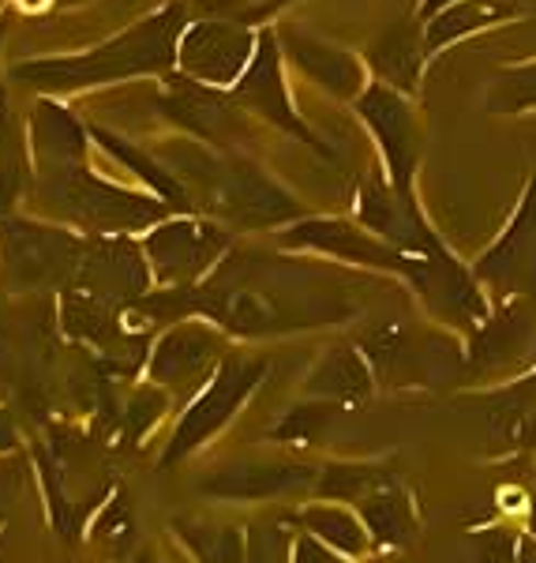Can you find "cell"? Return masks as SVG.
<instances>
[{
	"instance_id": "cell-1",
	"label": "cell",
	"mask_w": 536,
	"mask_h": 563,
	"mask_svg": "<svg viewBox=\"0 0 536 563\" xmlns=\"http://www.w3.org/2000/svg\"><path fill=\"white\" fill-rule=\"evenodd\" d=\"M180 23H185V8H169V12L154 15L143 26H135L124 38L109 42L105 49L87 53V57L68 60H34L23 65L15 76L34 87L60 90V87H87L105 84V79H121L132 71H154L172 65V38H177Z\"/></svg>"
},
{
	"instance_id": "cell-2",
	"label": "cell",
	"mask_w": 536,
	"mask_h": 563,
	"mask_svg": "<svg viewBox=\"0 0 536 563\" xmlns=\"http://www.w3.org/2000/svg\"><path fill=\"white\" fill-rule=\"evenodd\" d=\"M42 199L45 207L68 214L71 222L87 225V230H135V225H150L166 214L161 203L116 192V188L102 185V180L90 177L79 166L45 174Z\"/></svg>"
},
{
	"instance_id": "cell-3",
	"label": "cell",
	"mask_w": 536,
	"mask_h": 563,
	"mask_svg": "<svg viewBox=\"0 0 536 563\" xmlns=\"http://www.w3.org/2000/svg\"><path fill=\"white\" fill-rule=\"evenodd\" d=\"M172 154H180V166L188 169L196 180L206 185V196L217 211L236 214L252 225H270L278 218H293L297 207L293 199H286L270 185L267 177H259L252 166L244 162H214L199 151H185V147H172Z\"/></svg>"
},
{
	"instance_id": "cell-4",
	"label": "cell",
	"mask_w": 536,
	"mask_h": 563,
	"mask_svg": "<svg viewBox=\"0 0 536 563\" xmlns=\"http://www.w3.org/2000/svg\"><path fill=\"white\" fill-rule=\"evenodd\" d=\"M0 241H4L8 271L23 286L65 282L83 260V244L34 222H0Z\"/></svg>"
},
{
	"instance_id": "cell-5",
	"label": "cell",
	"mask_w": 536,
	"mask_h": 563,
	"mask_svg": "<svg viewBox=\"0 0 536 563\" xmlns=\"http://www.w3.org/2000/svg\"><path fill=\"white\" fill-rule=\"evenodd\" d=\"M357 106L365 113V121L376 129V140L387 154V169L394 177V188L409 192L416 174V158H421V132H416L413 109L402 98V90L376 84L360 95Z\"/></svg>"
},
{
	"instance_id": "cell-6",
	"label": "cell",
	"mask_w": 536,
	"mask_h": 563,
	"mask_svg": "<svg viewBox=\"0 0 536 563\" xmlns=\"http://www.w3.org/2000/svg\"><path fill=\"white\" fill-rule=\"evenodd\" d=\"M477 275L503 289L536 294V169L525 185V196L506 225V233L480 256Z\"/></svg>"
},
{
	"instance_id": "cell-7",
	"label": "cell",
	"mask_w": 536,
	"mask_h": 563,
	"mask_svg": "<svg viewBox=\"0 0 536 563\" xmlns=\"http://www.w3.org/2000/svg\"><path fill=\"white\" fill-rule=\"evenodd\" d=\"M263 372H267L263 361H230V365L222 368V376L211 384V390L192 406V413L180 421L177 440H172V448H169V459H180L185 451H192L196 443H203L214 429H222L225 417L244 402V395L259 384Z\"/></svg>"
},
{
	"instance_id": "cell-8",
	"label": "cell",
	"mask_w": 536,
	"mask_h": 563,
	"mask_svg": "<svg viewBox=\"0 0 536 563\" xmlns=\"http://www.w3.org/2000/svg\"><path fill=\"white\" fill-rule=\"evenodd\" d=\"M360 218L371 225V230L383 233V241H390L394 249L413 252V256H439L443 244L435 241V233L424 225L421 211H416L413 196L398 192V188L387 185H365L360 188Z\"/></svg>"
},
{
	"instance_id": "cell-9",
	"label": "cell",
	"mask_w": 536,
	"mask_h": 563,
	"mask_svg": "<svg viewBox=\"0 0 536 563\" xmlns=\"http://www.w3.org/2000/svg\"><path fill=\"white\" fill-rule=\"evenodd\" d=\"M248 31L233 23H199L180 42V68L211 84H230L248 60Z\"/></svg>"
},
{
	"instance_id": "cell-10",
	"label": "cell",
	"mask_w": 536,
	"mask_h": 563,
	"mask_svg": "<svg viewBox=\"0 0 536 563\" xmlns=\"http://www.w3.org/2000/svg\"><path fill=\"white\" fill-rule=\"evenodd\" d=\"M222 244H225V238L214 230V225L169 222V225H161L158 233H150L147 252H150V260L161 278L185 282V278H196L199 271L222 252Z\"/></svg>"
},
{
	"instance_id": "cell-11",
	"label": "cell",
	"mask_w": 536,
	"mask_h": 563,
	"mask_svg": "<svg viewBox=\"0 0 536 563\" xmlns=\"http://www.w3.org/2000/svg\"><path fill=\"white\" fill-rule=\"evenodd\" d=\"M289 241L297 244H312V249H326V252H338L345 260H357V263H371V267H390V271H405V275H421L424 260L405 256L402 249H394L390 241H371L365 233H357L353 225L345 222H308L301 230L289 233Z\"/></svg>"
},
{
	"instance_id": "cell-12",
	"label": "cell",
	"mask_w": 536,
	"mask_h": 563,
	"mask_svg": "<svg viewBox=\"0 0 536 563\" xmlns=\"http://www.w3.org/2000/svg\"><path fill=\"white\" fill-rule=\"evenodd\" d=\"M236 102L241 106H252L259 109L267 121H275L281 132H293L301 140L312 143V135L301 121L293 117L289 109V98H286V84H281V68H278V49H275V34H263V45L256 53V65L244 71L241 87H236Z\"/></svg>"
},
{
	"instance_id": "cell-13",
	"label": "cell",
	"mask_w": 536,
	"mask_h": 563,
	"mask_svg": "<svg viewBox=\"0 0 536 563\" xmlns=\"http://www.w3.org/2000/svg\"><path fill=\"white\" fill-rule=\"evenodd\" d=\"M79 278L102 297H135L147 289V267H143L139 249L129 241H98L83 249Z\"/></svg>"
},
{
	"instance_id": "cell-14",
	"label": "cell",
	"mask_w": 536,
	"mask_h": 563,
	"mask_svg": "<svg viewBox=\"0 0 536 563\" xmlns=\"http://www.w3.org/2000/svg\"><path fill=\"white\" fill-rule=\"evenodd\" d=\"M161 109L177 124H185V129H192L214 143L233 140L236 129H244L236 109L222 95H211V90H203L199 84H185V79H172L169 98H161Z\"/></svg>"
},
{
	"instance_id": "cell-15",
	"label": "cell",
	"mask_w": 536,
	"mask_h": 563,
	"mask_svg": "<svg viewBox=\"0 0 536 563\" xmlns=\"http://www.w3.org/2000/svg\"><path fill=\"white\" fill-rule=\"evenodd\" d=\"M517 15H525V0H454L450 8H443L439 15L428 20L424 45L432 53L454 38H466V34L484 31V26L517 20Z\"/></svg>"
},
{
	"instance_id": "cell-16",
	"label": "cell",
	"mask_w": 536,
	"mask_h": 563,
	"mask_svg": "<svg viewBox=\"0 0 536 563\" xmlns=\"http://www.w3.org/2000/svg\"><path fill=\"white\" fill-rule=\"evenodd\" d=\"M424 53H428L424 34L416 31L409 20H402L376 42V49H371V65H376L379 76L387 79V87L416 90V84H421V57Z\"/></svg>"
},
{
	"instance_id": "cell-17",
	"label": "cell",
	"mask_w": 536,
	"mask_h": 563,
	"mask_svg": "<svg viewBox=\"0 0 536 563\" xmlns=\"http://www.w3.org/2000/svg\"><path fill=\"white\" fill-rule=\"evenodd\" d=\"M289 53H293L297 65L312 79H320L331 95H338V98L360 95L365 79H360V65L349 53L334 49V45H323V42H312L308 34H293V38H289Z\"/></svg>"
},
{
	"instance_id": "cell-18",
	"label": "cell",
	"mask_w": 536,
	"mask_h": 563,
	"mask_svg": "<svg viewBox=\"0 0 536 563\" xmlns=\"http://www.w3.org/2000/svg\"><path fill=\"white\" fill-rule=\"evenodd\" d=\"M312 481V470L304 466H241V470H225L222 477L206 481V493L214 496H278V493H293L304 488Z\"/></svg>"
},
{
	"instance_id": "cell-19",
	"label": "cell",
	"mask_w": 536,
	"mask_h": 563,
	"mask_svg": "<svg viewBox=\"0 0 536 563\" xmlns=\"http://www.w3.org/2000/svg\"><path fill=\"white\" fill-rule=\"evenodd\" d=\"M34 143H38V158L45 174L53 169H71L79 166V154H83V129L57 106H38L34 113Z\"/></svg>"
},
{
	"instance_id": "cell-20",
	"label": "cell",
	"mask_w": 536,
	"mask_h": 563,
	"mask_svg": "<svg viewBox=\"0 0 536 563\" xmlns=\"http://www.w3.org/2000/svg\"><path fill=\"white\" fill-rule=\"evenodd\" d=\"M214 353H217V339L211 331H203V327H180V331H172L169 339L161 342L158 357H154V376L177 384V379H188V376H196V372H203L211 365Z\"/></svg>"
},
{
	"instance_id": "cell-21",
	"label": "cell",
	"mask_w": 536,
	"mask_h": 563,
	"mask_svg": "<svg viewBox=\"0 0 536 563\" xmlns=\"http://www.w3.org/2000/svg\"><path fill=\"white\" fill-rule=\"evenodd\" d=\"M525 342H529V323H525V316L517 308H511L503 320L484 327V334L472 346V361L477 365H503V361H511L525 350Z\"/></svg>"
},
{
	"instance_id": "cell-22",
	"label": "cell",
	"mask_w": 536,
	"mask_h": 563,
	"mask_svg": "<svg viewBox=\"0 0 536 563\" xmlns=\"http://www.w3.org/2000/svg\"><path fill=\"white\" fill-rule=\"evenodd\" d=\"M312 390H323V395H331V398H360V395H368V372L349 350H338L323 361L320 372H315Z\"/></svg>"
},
{
	"instance_id": "cell-23",
	"label": "cell",
	"mask_w": 536,
	"mask_h": 563,
	"mask_svg": "<svg viewBox=\"0 0 536 563\" xmlns=\"http://www.w3.org/2000/svg\"><path fill=\"white\" fill-rule=\"evenodd\" d=\"M488 109L492 113H525V109H536V60L495 76L492 87H488Z\"/></svg>"
},
{
	"instance_id": "cell-24",
	"label": "cell",
	"mask_w": 536,
	"mask_h": 563,
	"mask_svg": "<svg viewBox=\"0 0 536 563\" xmlns=\"http://www.w3.org/2000/svg\"><path fill=\"white\" fill-rule=\"evenodd\" d=\"M98 140H102V147L109 154H116V158L124 162L129 169H135L143 180H147L150 188H158L161 196L169 199V203H177V207H188V196H185V188H180V180L177 177H169V174H161V166H154V162L147 158V154H139L135 147H129V143H121V140H113L109 132H98Z\"/></svg>"
},
{
	"instance_id": "cell-25",
	"label": "cell",
	"mask_w": 536,
	"mask_h": 563,
	"mask_svg": "<svg viewBox=\"0 0 536 563\" xmlns=\"http://www.w3.org/2000/svg\"><path fill=\"white\" fill-rule=\"evenodd\" d=\"M20 185H23V143L15 135L12 121H8V113L0 109V214L20 196Z\"/></svg>"
},
{
	"instance_id": "cell-26",
	"label": "cell",
	"mask_w": 536,
	"mask_h": 563,
	"mask_svg": "<svg viewBox=\"0 0 536 563\" xmlns=\"http://www.w3.org/2000/svg\"><path fill=\"white\" fill-rule=\"evenodd\" d=\"M365 515H368L371 530H376L383 541H398L409 533V507L398 493H376L368 499Z\"/></svg>"
},
{
	"instance_id": "cell-27",
	"label": "cell",
	"mask_w": 536,
	"mask_h": 563,
	"mask_svg": "<svg viewBox=\"0 0 536 563\" xmlns=\"http://www.w3.org/2000/svg\"><path fill=\"white\" fill-rule=\"evenodd\" d=\"M308 526H312L315 533H323L326 541H334L338 549H345V552H360V544H365V533H360V526L353 522L345 511L320 507V511L308 515Z\"/></svg>"
},
{
	"instance_id": "cell-28",
	"label": "cell",
	"mask_w": 536,
	"mask_h": 563,
	"mask_svg": "<svg viewBox=\"0 0 536 563\" xmlns=\"http://www.w3.org/2000/svg\"><path fill=\"white\" fill-rule=\"evenodd\" d=\"M65 320H68L71 331L83 334V339H94V342L116 339V327H113V320H109V312L94 301H79V297H71L68 308H65Z\"/></svg>"
},
{
	"instance_id": "cell-29",
	"label": "cell",
	"mask_w": 536,
	"mask_h": 563,
	"mask_svg": "<svg viewBox=\"0 0 536 563\" xmlns=\"http://www.w3.org/2000/svg\"><path fill=\"white\" fill-rule=\"evenodd\" d=\"M368 470H349V466H334L331 474L323 477V493L326 496H353L368 485Z\"/></svg>"
},
{
	"instance_id": "cell-30",
	"label": "cell",
	"mask_w": 536,
	"mask_h": 563,
	"mask_svg": "<svg viewBox=\"0 0 536 563\" xmlns=\"http://www.w3.org/2000/svg\"><path fill=\"white\" fill-rule=\"evenodd\" d=\"M281 552H286V544H281V538L270 526H259L256 533H252L248 541V560L252 563H286L281 560Z\"/></svg>"
},
{
	"instance_id": "cell-31",
	"label": "cell",
	"mask_w": 536,
	"mask_h": 563,
	"mask_svg": "<svg viewBox=\"0 0 536 563\" xmlns=\"http://www.w3.org/2000/svg\"><path fill=\"white\" fill-rule=\"evenodd\" d=\"M203 552L211 556L214 563H241V541H236L233 530L217 533V538H211V533H203Z\"/></svg>"
},
{
	"instance_id": "cell-32",
	"label": "cell",
	"mask_w": 536,
	"mask_h": 563,
	"mask_svg": "<svg viewBox=\"0 0 536 563\" xmlns=\"http://www.w3.org/2000/svg\"><path fill=\"white\" fill-rule=\"evenodd\" d=\"M323 421H326L323 410H297L286 424H281V435H308L315 424H323Z\"/></svg>"
},
{
	"instance_id": "cell-33",
	"label": "cell",
	"mask_w": 536,
	"mask_h": 563,
	"mask_svg": "<svg viewBox=\"0 0 536 563\" xmlns=\"http://www.w3.org/2000/svg\"><path fill=\"white\" fill-rule=\"evenodd\" d=\"M506 552H511L506 538H488L484 552H480V563H511V560H506Z\"/></svg>"
},
{
	"instance_id": "cell-34",
	"label": "cell",
	"mask_w": 536,
	"mask_h": 563,
	"mask_svg": "<svg viewBox=\"0 0 536 563\" xmlns=\"http://www.w3.org/2000/svg\"><path fill=\"white\" fill-rule=\"evenodd\" d=\"M297 563H334V560L326 556L315 541H301V544H297Z\"/></svg>"
},
{
	"instance_id": "cell-35",
	"label": "cell",
	"mask_w": 536,
	"mask_h": 563,
	"mask_svg": "<svg viewBox=\"0 0 536 563\" xmlns=\"http://www.w3.org/2000/svg\"><path fill=\"white\" fill-rule=\"evenodd\" d=\"M15 443V432H12V421H8V413H0V451L12 448Z\"/></svg>"
},
{
	"instance_id": "cell-36",
	"label": "cell",
	"mask_w": 536,
	"mask_h": 563,
	"mask_svg": "<svg viewBox=\"0 0 536 563\" xmlns=\"http://www.w3.org/2000/svg\"><path fill=\"white\" fill-rule=\"evenodd\" d=\"M450 4H454V0H424L421 15H424V20H432V15H439L443 8H450Z\"/></svg>"
},
{
	"instance_id": "cell-37",
	"label": "cell",
	"mask_w": 536,
	"mask_h": 563,
	"mask_svg": "<svg viewBox=\"0 0 536 563\" xmlns=\"http://www.w3.org/2000/svg\"><path fill=\"white\" fill-rule=\"evenodd\" d=\"M522 563H536V544H525V549H522Z\"/></svg>"
},
{
	"instance_id": "cell-38",
	"label": "cell",
	"mask_w": 536,
	"mask_h": 563,
	"mask_svg": "<svg viewBox=\"0 0 536 563\" xmlns=\"http://www.w3.org/2000/svg\"><path fill=\"white\" fill-rule=\"evenodd\" d=\"M113 4H121V12H129L135 4H150V0H113Z\"/></svg>"
},
{
	"instance_id": "cell-39",
	"label": "cell",
	"mask_w": 536,
	"mask_h": 563,
	"mask_svg": "<svg viewBox=\"0 0 536 563\" xmlns=\"http://www.w3.org/2000/svg\"><path fill=\"white\" fill-rule=\"evenodd\" d=\"M533 530H536V507H533Z\"/></svg>"
},
{
	"instance_id": "cell-40",
	"label": "cell",
	"mask_w": 536,
	"mask_h": 563,
	"mask_svg": "<svg viewBox=\"0 0 536 563\" xmlns=\"http://www.w3.org/2000/svg\"><path fill=\"white\" fill-rule=\"evenodd\" d=\"M263 4H275V0H263Z\"/></svg>"
},
{
	"instance_id": "cell-41",
	"label": "cell",
	"mask_w": 536,
	"mask_h": 563,
	"mask_svg": "<svg viewBox=\"0 0 536 563\" xmlns=\"http://www.w3.org/2000/svg\"><path fill=\"white\" fill-rule=\"evenodd\" d=\"M65 4H76V0H65Z\"/></svg>"
}]
</instances>
